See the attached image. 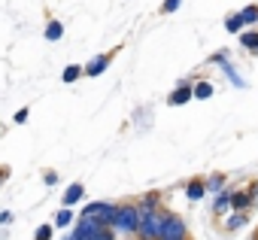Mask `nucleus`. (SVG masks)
I'll use <instances>...</instances> for the list:
<instances>
[{"label": "nucleus", "instance_id": "obj_1", "mask_svg": "<svg viewBox=\"0 0 258 240\" xmlns=\"http://www.w3.org/2000/svg\"><path fill=\"white\" fill-rule=\"evenodd\" d=\"M115 213H118V207H115V204H106V201H91V204L82 207V219H94V222L103 225V228H112Z\"/></svg>", "mask_w": 258, "mask_h": 240}, {"label": "nucleus", "instance_id": "obj_2", "mask_svg": "<svg viewBox=\"0 0 258 240\" xmlns=\"http://www.w3.org/2000/svg\"><path fill=\"white\" fill-rule=\"evenodd\" d=\"M137 225H140V216H137V207L134 204H121L118 213H115V222L109 231H118V234H137Z\"/></svg>", "mask_w": 258, "mask_h": 240}, {"label": "nucleus", "instance_id": "obj_3", "mask_svg": "<svg viewBox=\"0 0 258 240\" xmlns=\"http://www.w3.org/2000/svg\"><path fill=\"white\" fill-rule=\"evenodd\" d=\"M161 222H164V216H161V213H152V216H140V225H137V237H140V240H161Z\"/></svg>", "mask_w": 258, "mask_h": 240}, {"label": "nucleus", "instance_id": "obj_4", "mask_svg": "<svg viewBox=\"0 0 258 240\" xmlns=\"http://www.w3.org/2000/svg\"><path fill=\"white\" fill-rule=\"evenodd\" d=\"M161 240H188V228H185V222L179 219V216H164V222H161Z\"/></svg>", "mask_w": 258, "mask_h": 240}, {"label": "nucleus", "instance_id": "obj_5", "mask_svg": "<svg viewBox=\"0 0 258 240\" xmlns=\"http://www.w3.org/2000/svg\"><path fill=\"white\" fill-rule=\"evenodd\" d=\"M191 97H195V94H191V79H182V82H179V88H176V91H170V97H167V100H170L173 106H182V103H188Z\"/></svg>", "mask_w": 258, "mask_h": 240}, {"label": "nucleus", "instance_id": "obj_6", "mask_svg": "<svg viewBox=\"0 0 258 240\" xmlns=\"http://www.w3.org/2000/svg\"><path fill=\"white\" fill-rule=\"evenodd\" d=\"M109 58H112V55H94V58H91V61H88V64L82 67V70H85V76H100V73L106 70Z\"/></svg>", "mask_w": 258, "mask_h": 240}, {"label": "nucleus", "instance_id": "obj_7", "mask_svg": "<svg viewBox=\"0 0 258 240\" xmlns=\"http://www.w3.org/2000/svg\"><path fill=\"white\" fill-rule=\"evenodd\" d=\"M249 207H252L249 192H231V210H234V213H246Z\"/></svg>", "mask_w": 258, "mask_h": 240}, {"label": "nucleus", "instance_id": "obj_8", "mask_svg": "<svg viewBox=\"0 0 258 240\" xmlns=\"http://www.w3.org/2000/svg\"><path fill=\"white\" fill-rule=\"evenodd\" d=\"M82 195H85V189H82L79 183L67 186V192H64V204H61V207H73V204H79V201H82Z\"/></svg>", "mask_w": 258, "mask_h": 240}, {"label": "nucleus", "instance_id": "obj_9", "mask_svg": "<svg viewBox=\"0 0 258 240\" xmlns=\"http://www.w3.org/2000/svg\"><path fill=\"white\" fill-rule=\"evenodd\" d=\"M213 210H216L219 216H225V213L231 210V189H225V192H219V195H216V204H213Z\"/></svg>", "mask_w": 258, "mask_h": 240}, {"label": "nucleus", "instance_id": "obj_10", "mask_svg": "<svg viewBox=\"0 0 258 240\" xmlns=\"http://www.w3.org/2000/svg\"><path fill=\"white\" fill-rule=\"evenodd\" d=\"M61 37H64V25H61L58 19H52V22L46 25V40H49V43H58Z\"/></svg>", "mask_w": 258, "mask_h": 240}, {"label": "nucleus", "instance_id": "obj_11", "mask_svg": "<svg viewBox=\"0 0 258 240\" xmlns=\"http://www.w3.org/2000/svg\"><path fill=\"white\" fill-rule=\"evenodd\" d=\"M185 195H188V201H201V198L207 195V189H204V179H191V183L185 186Z\"/></svg>", "mask_w": 258, "mask_h": 240}, {"label": "nucleus", "instance_id": "obj_12", "mask_svg": "<svg viewBox=\"0 0 258 240\" xmlns=\"http://www.w3.org/2000/svg\"><path fill=\"white\" fill-rule=\"evenodd\" d=\"M213 91H216V88H213L210 82H195V85H191V94H195L198 100H210Z\"/></svg>", "mask_w": 258, "mask_h": 240}, {"label": "nucleus", "instance_id": "obj_13", "mask_svg": "<svg viewBox=\"0 0 258 240\" xmlns=\"http://www.w3.org/2000/svg\"><path fill=\"white\" fill-rule=\"evenodd\" d=\"M204 189H207V192H216V195H219V192H225V176H222V173L207 176V179H204Z\"/></svg>", "mask_w": 258, "mask_h": 240}, {"label": "nucleus", "instance_id": "obj_14", "mask_svg": "<svg viewBox=\"0 0 258 240\" xmlns=\"http://www.w3.org/2000/svg\"><path fill=\"white\" fill-rule=\"evenodd\" d=\"M55 225H58V228H70V225H73V210H70V207H61V210L55 213Z\"/></svg>", "mask_w": 258, "mask_h": 240}, {"label": "nucleus", "instance_id": "obj_15", "mask_svg": "<svg viewBox=\"0 0 258 240\" xmlns=\"http://www.w3.org/2000/svg\"><path fill=\"white\" fill-rule=\"evenodd\" d=\"M240 46L249 49V52H255L258 49V31H243L240 34Z\"/></svg>", "mask_w": 258, "mask_h": 240}, {"label": "nucleus", "instance_id": "obj_16", "mask_svg": "<svg viewBox=\"0 0 258 240\" xmlns=\"http://www.w3.org/2000/svg\"><path fill=\"white\" fill-rule=\"evenodd\" d=\"M237 16H240L243 28H246V25H255V22H258V7H255V4H252V7H243Z\"/></svg>", "mask_w": 258, "mask_h": 240}, {"label": "nucleus", "instance_id": "obj_17", "mask_svg": "<svg viewBox=\"0 0 258 240\" xmlns=\"http://www.w3.org/2000/svg\"><path fill=\"white\" fill-rule=\"evenodd\" d=\"M246 222H249V216H246V213H234V216H228V219H225V228H228V231H237V228H243Z\"/></svg>", "mask_w": 258, "mask_h": 240}, {"label": "nucleus", "instance_id": "obj_18", "mask_svg": "<svg viewBox=\"0 0 258 240\" xmlns=\"http://www.w3.org/2000/svg\"><path fill=\"white\" fill-rule=\"evenodd\" d=\"M79 76H85V70H82L79 64H70V67H64V73H61V79H64V82H76Z\"/></svg>", "mask_w": 258, "mask_h": 240}, {"label": "nucleus", "instance_id": "obj_19", "mask_svg": "<svg viewBox=\"0 0 258 240\" xmlns=\"http://www.w3.org/2000/svg\"><path fill=\"white\" fill-rule=\"evenodd\" d=\"M158 201H161V195H158V192H149V195L140 198V207H146V210H158Z\"/></svg>", "mask_w": 258, "mask_h": 240}, {"label": "nucleus", "instance_id": "obj_20", "mask_svg": "<svg viewBox=\"0 0 258 240\" xmlns=\"http://www.w3.org/2000/svg\"><path fill=\"white\" fill-rule=\"evenodd\" d=\"M225 31H231V34H243V22H240V16H237V13H234V16H228Z\"/></svg>", "mask_w": 258, "mask_h": 240}, {"label": "nucleus", "instance_id": "obj_21", "mask_svg": "<svg viewBox=\"0 0 258 240\" xmlns=\"http://www.w3.org/2000/svg\"><path fill=\"white\" fill-rule=\"evenodd\" d=\"M52 237H55V225H40L34 234V240H52Z\"/></svg>", "mask_w": 258, "mask_h": 240}, {"label": "nucleus", "instance_id": "obj_22", "mask_svg": "<svg viewBox=\"0 0 258 240\" xmlns=\"http://www.w3.org/2000/svg\"><path fill=\"white\" fill-rule=\"evenodd\" d=\"M179 4H182V0H164V4H161V13H176Z\"/></svg>", "mask_w": 258, "mask_h": 240}, {"label": "nucleus", "instance_id": "obj_23", "mask_svg": "<svg viewBox=\"0 0 258 240\" xmlns=\"http://www.w3.org/2000/svg\"><path fill=\"white\" fill-rule=\"evenodd\" d=\"M28 115H31V112H28V106H25V109H19V112L13 115V122H16V125H25V122H28Z\"/></svg>", "mask_w": 258, "mask_h": 240}, {"label": "nucleus", "instance_id": "obj_24", "mask_svg": "<svg viewBox=\"0 0 258 240\" xmlns=\"http://www.w3.org/2000/svg\"><path fill=\"white\" fill-rule=\"evenodd\" d=\"M46 183H49V186H55V183H58V173H55V170H49V173H46Z\"/></svg>", "mask_w": 258, "mask_h": 240}, {"label": "nucleus", "instance_id": "obj_25", "mask_svg": "<svg viewBox=\"0 0 258 240\" xmlns=\"http://www.w3.org/2000/svg\"><path fill=\"white\" fill-rule=\"evenodd\" d=\"M13 222V213H0V225H10Z\"/></svg>", "mask_w": 258, "mask_h": 240}, {"label": "nucleus", "instance_id": "obj_26", "mask_svg": "<svg viewBox=\"0 0 258 240\" xmlns=\"http://www.w3.org/2000/svg\"><path fill=\"white\" fill-rule=\"evenodd\" d=\"M7 176H10V170H4V167H0V183H4Z\"/></svg>", "mask_w": 258, "mask_h": 240}, {"label": "nucleus", "instance_id": "obj_27", "mask_svg": "<svg viewBox=\"0 0 258 240\" xmlns=\"http://www.w3.org/2000/svg\"><path fill=\"white\" fill-rule=\"evenodd\" d=\"M255 55H258V49H255Z\"/></svg>", "mask_w": 258, "mask_h": 240}, {"label": "nucleus", "instance_id": "obj_28", "mask_svg": "<svg viewBox=\"0 0 258 240\" xmlns=\"http://www.w3.org/2000/svg\"><path fill=\"white\" fill-rule=\"evenodd\" d=\"M252 240H258V237H252Z\"/></svg>", "mask_w": 258, "mask_h": 240}]
</instances>
